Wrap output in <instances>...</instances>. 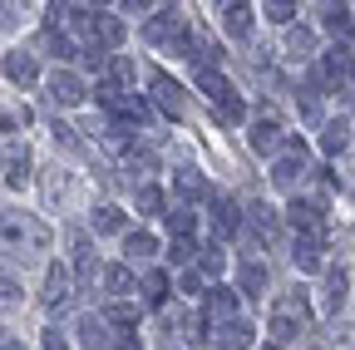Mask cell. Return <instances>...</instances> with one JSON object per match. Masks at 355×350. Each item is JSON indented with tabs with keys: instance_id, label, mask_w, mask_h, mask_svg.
I'll return each instance as SVG.
<instances>
[{
	"instance_id": "cell-3",
	"label": "cell",
	"mask_w": 355,
	"mask_h": 350,
	"mask_svg": "<svg viewBox=\"0 0 355 350\" xmlns=\"http://www.w3.org/2000/svg\"><path fill=\"white\" fill-rule=\"evenodd\" d=\"M301 178H306V143L291 139V143H286V158H277V168H272V183H277L282 193H296Z\"/></svg>"
},
{
	"instance_id": "cell-14",
	"label": "cell",
	"mask_w": 355,
	"mask_h": 350,
	"mask_svg": "<svg viewBox=\"0 0 355 350\" xmlns=\"http://www.w3.org/2000/svg\"><path fill=\"white\" fill-rule=\"evenodd\" d=\"M79 345L84 350H109V321L104 316H79Z\"/></svg>"
},
{
	"instance_id": "cell-47",
	"label": "cell",
	"mask_w": 355,
	"mask_h": 350,
	"mask_svg": "<svg viewBox=\"0 0 355 350\" xmlns=\"http://www.w3.org/2000/svg\"><path fill=\"white\" fill-rule=\"evenodd\" d=\"M25 119H30L25 109H20V114H0V134H10V123H25Z\"/></svg>"
},
{
	"instance_id": "cell-35",
	"label": "cell",
	"mask_w": 355,
	"mask_h": 350,
	"mask_svg": "<svg viewBox=\"0 0 355 350\" xmlns=\"http://www.w3.org/2000/svg\"><path fill=\"white\" fill-rule=\"evenodd\" d=\"M104 321H109V326H139V306H123V301H114L109 311H104Z\"/></svg>"
},
{
	"instance_id": "cell-51",
	"label": "cell",
	"mask_w": 355,
	"mask_h": 350,
	"mask_svg": "<svg viewBox=\"0 0 355 350\" xmlns=\"http://www.w3.org/2000/svg\"><path fill=\"white\" fill-rule=\"evenodd\" d=\"M261 350H282V345H277V340H272V345H261Z\"/></svg>"
},
{
	"instance_id": "cell-16",
	"label": "cell",
	"mask_w": 355,
	"mask_h": 350,
	"mask_svg": "<svg viewBox=\"0 0 355 350\" xmlns=\"http://www.w3.org/2000/svg\"><path fill=\"white\" fill-rule=\"evenodd\" d=\"M35 74H40L35 55H25V50H10V55H6V79H10V84H35Z\"/></svg>"
},
{
	"instance_id": "cell-40",
	"label": "cell",
	"mask_w": 355,
	"mask_h": 350,
	"mask_svg": "<svg viewBox=\"0 0 355 350\" xmlns=\"http://www.w3.org/2000/svg\"><path fill=\"white\" fill-rule=\"evenodd\" d=\"M10 306H20V281L0 272V311H10Z\"/></svg>"
},
{
	"instance_id": "cell-25",
	"label": "cell",
	"mask_w": 355,
	"mask_h": 350,
	"mask_svg": "<svg viewBox=\"0 0 355 350\" xmlns=\"http://www.w3.org/2000/svg\"><path fill=\"white\" fill-rule=\"evenodd\" d=\"M311 50H316V35H311L306 25H291L286 30V55L291 60H311Z\"/></svg>"
},
{
	"instance_id": "cell-19",
	"label": "cell",
	"mask_w": 355,
	"mask_h": 350,
	"mask_svg": "<svg viewBox=\"0 0 355 350\" xmlns=\"http://www.w3.org/2000/svg\"><path fill=\"white\" fill-rule=\"evenodd\" d=\"M247 222H252V232H257L261 242H277V212L266 207V202H252V207H247Z\"/></svg>"
},
{
	"instance_id": "cell-10",
	"label": "cell",
	"mask_w": 355,
	"mask_h": 350,
	"mask_svg": "<svg viewBox=\"0 0 355 350\" xmlns=\"http://www.w3.org/2000/svg\"><path fill=\"white\" fill-rule=\"evenodd\" d=\"M345 74H355V50H350V45H331V50L321 55V74H316V84H340Z\"/></svg>"
},
{
	"instance_id": "cell-37",
	"label": "cell",
	"mask_w": 355,
	"mask_h": 350,
	"mask_svg": "<svg viewBox=\"0 0 355 350\" xmlns=\"http://www.w3.org/2000/svg\"><path fill=\"white\" fill-rule=\"evenodd\" d=\"M139 212H144V217H163V193L144 183V188H139Z\"/></svg>"
},
{
	"instance_id": "cell-44",
	"label": "cell",
	"mask_w": 355,
	"mask_h": 350,
	"mask_svg": "<svg viewBox=\"0 0 355 350\" xmlns=\"http://www.w3.org/2000/svg\"><path fill=\"white\" fill-rule=\"evenodd\" d=\"M55 143H64V148H74V153L84 148V143L74 139V128H64V123H55Z\"/></svg>"
},
{
	"instance_id": "cell-24",
	"label": "cell",
	"mask_w": 355,
	"mask_h": 350,
	"mask_svg": "<svg viewBox=\"0 0 355 350\" xmlns=\"http://www.w3.org/2000/svg\"><path fill=\"white\" fill-rule=\"evenodd\" d=\"M94 45H99V50H119V45H123V20L99 15V25H94Z\"/></svg>"
},
{
	"instance_id": "cell-17",
	"label": "cell",
	"mask_w": 355,
	"mask_h": 350,
	"mask_svg": "<svg viewBox=\"0 0 355 350\" xmlns=\"http://www.w3.org/2000/svg\"><path fill=\"white\" fill-rule=\"evenodd\" d=\"M148 40H153V45H163V40H178V35H183V15H178V10H163V15H153L148 20V30H144Z\"/></svg>"
},
{
	"instance_id": "cell-46",
	"label": "cell",
	"mask_w": 355,
	"mask_h": 350,
	"mask_svg": "<svg viewBox=\"0 0 355 350\" xmlns=\"http://www.w3.org/2000/svg\"><path fill=\"white\" fill-rule=\"evenodd\" d=\"M44 350H69V340L60 331H44Z\"/></svg>"
},
{
	"instance_id": "cell-11",
	"label": "cell",
	"mask_w": 355,
	"mask_h": 350,
	"mask_svg": "<svg viewBox=\"0 0 355 350\" xmlns=\"http://www.w3.org/2000/svg\"><path fill=\"white\" fill-rule=\"evenodd\" d=\"M316 15H321V25H326V30L340 40V45L355 35V15H350V6H345V0H321V6H316Z\"/></svg>"
},
{
	"instance_id": "cell-36",
	"label": "cell",
	"mask_w": 355,
	"mask_h": 350,
	"mask_svg": "<svg viewBox=\"0 0 355 350\" xmlns=\"http://www.w3.org/2000/svg\"><path fill=\"white\" fill-rule=\"evenodd\" d=\"M44 50H50L55 60H74V45H69V35H60V30H44Z\"/></svg>"
},
{
	"instance_id": "cell-34",
	"label": "cell",
	"mask_w": 355,
	"mask_h": 350,
	"mask_svg": "<svg viewBox=\"0 0 355 350\" xmlns=\"http://www.w3.org/2000/svg\"><path fill=\"white\" fill-rule=\"evenodd\" d=\"M198 261H202V277H222V267H227V252L212 242V247H202V256H198Z\"/></svg>"
},
{
	"instance_id": "cell-33",
	"label": "cell",
	"mask_w": 355,
	"mask_h": 350,
	"mask_svg": "<svg viewBox=\"0 0 355 350\" xmlns=\"http://www.w3.org/2000/svg\"><path fill=\"white\" fill-rule=\"evenodd\" d=\"M193 256H198L193 237H173V247H168V261H173V267H193Z\"/></svg>"
},
{
	"instance_id": "cell-13",
	"label": "cell",
	"mask_w": 355,
	"mask_h": 350,
	"mask_svg": "<svg viewBox=\"0 0 355 350\" xmlns=\"http://www.w3.org/2000/svg\"><path fill=\"white\" fill-rule=\"evenodd\" d=\"M212 340H217V350H247L257 335H252L247 321H222V326L212 331Z\"/></svg>"
},
{
	"instance_id": "cell-38",
	"label": "cell",
	"mask_w": 355,
	"mask_h": 350,
	"mask_svg": "<svg viewBox=\"0 0 355 350\" xmlns=\"http://www.w3.org/2000/svg\"><path fill=\"white\" fill-rule=\"evenodd\" d=\"M94 227H99V232H123V212L104 202V207L94 212Z\"/></svg>"
},
{
	"instance_id": "cell-27",
	"label": "cell",
	"mask_w": 355,
	"mask_h": 350,
	"mask_svg": "<svg viewBox=\"0 0 355 350\" xmlns=\"http://www.w3.org/2000/svg\"><path fill=\"white\" fill-rule=\"evenodd\" d=\"M212 114H217V123H227V128H232V123L247 119V104H242V94H227V99H217V104H212Z\"/></svg>"
},
{
	"instance_id": "cell-21",
	"label": "cell",
	"mask_w": 355,
	"mask_h": 350,
	"mask_svg": "<svg viewBox=\"0 0 355 350\" xmlns=\"http://www.w3.org/2000/svg\"><path fill=\"white\" fill-rule=\"evenodd\" d=\"M237 286H242V296H261L266 291V267H261V261H242V267H237Z\"/></svg>"
},
{
	"instance_id": "cell-31",
	"label": "cell",
	"mask_w": 355,
	"mask_h": 350,
	"mask_svg": "<svg viewBox=\"0 0 355 350\" xmlns=\"http://www.w3.org/2000/svg\"><path fill=\"white\" fill-rule=\"evenodd\" d=\"M232 306H237L232 291H227V286H217V291L207 296V316H212V321H232Z\"/></svg>"
},
{
	"instance_id": "cell-12",
	"label": "cell",
	"mask_w": 355,
	"mask_h": 350,
	"mask_svg": "<svg viewBox=\"0 0 355 350\" xmlns=\"http://www.w3.org/2000/svg\"><path fill=\"white\" fill-rule=\"evenodd\" d=\"M69 296H74V277L64 272V267H50L44 272V306H69Z\"/></svg>"
},
{
	"instance_id": "cell-52",
	"label": "cell",
	"mask_w": 355,
	"mask_h": 350,
	"mask_svg": "<svg viewBox=\"0 0 355 350\" xmlns=\"http://www.w3.org/2000/svg\"><path fill=\"white\" fill-rule=\"evenodd\" d=\"M94 6H109V0H94Z\"/></svg>"
},
{
	"instance_id": "cell-42",
	"label": "cell",
	"mask_w": 355,
	"mask_h": 350,
	"mask_svg": "<svg viewBox=\"0 0 355 350\" xmlns=\"http://www.w3.org/2000/svg\"><path fill=\"white\" fill-rule=\"evenodd\" d=\"M266 15H272L277 25H286V20L296 15V0H266Z\"/></svg>"
},
{
	"instance_id": "cell-22",
	"label": "cell",
	"mask_w": 355,
	"mask_h": 350,
	"mask_svg": "<svg viewBox=\"0 0 355 350\" xmlns=\"http://www.w3.org/2000/svg\"><path fill=\"white\" fill-rule=\"evenodd\" d=\"M173 188L183 193V198H212V188H207V178L198 168H178V178H173Z\"/></svg>"
},
{
	"instance_id": "cell-2",
	"label": "cell",
	"mask_w": 355,
	"mask_h": 350,
	"mask_svg": "<svg viewBox=\"0 0 355 350\" xmlns=\"http://www.w3.org/2000/svg\"><path fill=\"white\" fill-rule=\"evenodd\" d=\"M306 326H311V306H306L301 291L286 296V301H277V311H272V335H277V345H282V340H296Z\"/></svg>"
},
{
	"instance_id": "cell-50",
	"label": "cell",
	"mask_w": 355,
	"mask_h": 350,
	"mask_svg": "<svg viewBox=\"0 0 355 350\" xmlns=\"http://www.w3.org/2000/svg\"><path fill=\"white\" fill-rule=\"evenodd\" d=\"M0 350H25V345H20V340H6V345H0Z\"/></svg>"
},
{
	"instance_id": "cell-39",
	"label": "cell",
	"mask_w": 355,
	"mask_h": 350,
	"mask_svg": "<svg viewBox=\"0 0 355 350\" xmlns=\"http://www.w3.org/2000/svg\"><path fill=\"white\" fill-rule=\"evenodd\" d=\"M163 217H168V232H173V237H188V232H193V212H188V207H173V212H163Z\"/></svg>"
},
{
	"instance_id": "cell-8",
	"label": "cell",
	"mask_w": 355,
	"mask_h": 350,
	"mask_svg": "<svg viewBox=\"0 0 355 350\" xmlns=\"http://www.w3.org/2000/svg\"><path fill=\"white\" fill-rule=\"evenodd\" d=\"M148 84H153V99H158V109H163L168 119H183V114H188V94H183V84H173L163 69H158Z\"/></svg>"
},
{
	"instance_id": "cell-18",
	"label": "cell",
	"mask_w": 355,
	"mask_h": 350,
	"mask_svg": "<svg viewBox=\"0 0 355 350\" xmlns=\"http://www.w3.org/2000/svg\"><path fill=\"white\" fill-rule=\"evenodd\" d=\"M321 252H326V247H321V237L296 232V252H291V256H296V267H301V272H321Z\"/></svg>"
},
{
	"instance_id": "cell-9",
	"label": "cell",
	"mask_w": 355,
	"mask_h": 350,
	"mask_svg": "<svg viewBox=\"0 0 355 350\" xmlns=\"http://www.w3.org/2000/svg\"><path fill=\"white\" fill-rule=\"evenodd\" d=\"M84 94H89V89H84V79H79L74 69H55V74H50V99H55L60 109L84 104Z\"/></svg>"
},
{
	"instance_id": "cell-43",
	"label": "cell",
	"mask_w": 355,
	"mask_h": 350,
	"mask_svg": "<svg viewBox=\"0 0 355 350\" xmlns=\"http://www.w3.org/2000/svg\"><path fill=\"white\" fill-rule=\"evenodd\" d=\"M60 193H64V173H60V168H50V173H44V198L55 202Z\"/></svg>"
},
{
	"instance_id": "cell-30",
	"label": "cell",
	"mask_w": 355,
	"mask_h": 350,
	"mask_svg": "<svg viewBox=\"0 0 355 350\" xmlns=\"http://www.w3.org/2000/svg\"><path fill=\"white\" fill-rule=\"evenodd\" d=\"M123 252H128L133 261H148V256L158 252V237H153V232H128V242H123Z\"/></svg>"
},
{
	"instance_id": "cell-7",
	"label": "cell",
	"mask_w": 355,
	"mask_h": 350,
	"mask_svg": "<svg viewBox=\"0 0 355 350\" xmlns=\"http://www.w3.org/2000/svg\"><path fill=\"white\" fill-rule=\"evenodd\" d=\"M69 252H74V272H79V286H99V261H94V242L84 232H69Z\"/></svg>"
},
{
	"instance_id": "cell-28",
	"label": "cell",
	"mask_w": 355,
	"mask_h": 350,
	"mask_svg": "<svg viewBox=\"0 0 355 350\" xmlns=\"http://www.w3.org/2000/svg\"><path fill=\"white\" fill-rule=\"evenodd\" d=\"M222 25H227V35H232V40H247V35H252V10H247V6L222 10Z\"/></svg>"
},
{
	"instance_id": "cell-23",
	"label": "cell",
	"mask_w": 355,
	"mask_h": 350,
	"mask_svg": "<svg viewBox=\"0 0 355 350\" xmlns=\"http://www.w3.org/2000/svg\"><path fill=\"white\" fill-rule=\"evenodd\" d=\"M345 291H350V277L336 267V272H326V291H321V301H326V311H340L345 306Z\"/></svg>"
},
{
	"instance_id": "cell-20",
	"label": "cell",
	"mask_w": 355,
	"mask_h": 350,
	"mask_svg": "<svg viewBox=\"0 0 355 350\" xmlns=\"http://www.w3.org/2000/svg\"><path fill=\"white\" fill-rule=\"evenodd\" d=\"M237 227H242L237 202H232V198H222V202H217V212H212V232H217V237H232Z\"/></svg>"
},
{
	"instance_id": "cell-45",
	"label": "cell",
	"mask_w": 355,
	"mask_h": 350,
	"mask_svg": "<svg viewBox=\"0 0 355 350\" xmlns=\"http://www.w3.org/2000/svg\"><path fill=\"white\" fill-rule=\"evenodd\" d=\"M119 6H123L128 15H139V10H153V6H158V0H119Z\"/></svg>"
},
{
	"instance_id": "cell-6",
	"label": "cell",
	"mask_w": 355,
	"mask_h": 350,
	"mask_svg": "<svg viewBox=\"0 0 355 350\" xmlns=\"http://www.w3.org/2000/svg\"><path fill=\"white\" fill-rule=\"evenodd\" d=\"M252 148H257V153H266V158L282 148V119H277V109H272V104H266V109L257 114V123H252Z\"/></svg>"
},
{
	"instance_id": "cell-49",
	"label": "cell",
	"mask_w": 355,
	"mask_h": 350,
	"mask_svg": "<svg viewBox=\"0 0 355 350\" xmlns=\"http://www.w3.org/2000/svg\"><path fill=\"white\" fill-rule=\"evenodd\" d=\"M232 6H247V0H217V10H232Z\"/></svg>"
},
{
	"instance_id": "cell-29",
	"label": "cell",
	"mask_w": 355,
	"mask_h": 350,
	"mask_svg": "<svg viewBox=\"0 0 355 350\" xmlns=\"http://www.w3.org/2000/svg\"><path fill=\"white\" fill-rule=\"evenodd\" d=\"M139 291H144V306H163V301H168V277H163V272H148V277L139 281Z\"/></svg>"
},
{
	"instance_id": "cell-41",
	"label": "cell",
	"mask_w": 355,
	"mask_h": 350,
	"mask_svg": "<svg viewBox=\"0 0 355 350\" xmlns=\"http://www.w3.org/2000/svg\"><path fill=\"white\" fill-rule=\"evenodd\" d=\"M301 114H306L311 123L321 119V94H316V84H311V89H301Z\"/></svg>"
},
{
	"instance_id": "cell-5",
	"label": "cell",
	"mask_w": 355,
	"mask_h": 350,
	"mask_svg": "<svg viewBox=\"0 0 355 350\" xmlns=\"http://www.w3.org/2000/svg\"><path fill=\"white\" fill-rule=\"evenodd\" d=\"M286 217H291V227L306 232V237H321V232H326V207H321V202H311V198H291Z\"/></svg>"
},
{
	"instance_id": "cell-1",
	"label": "cell",
	"mask_w": 355,
	"mask_h": 350,
	"mask_svg": "<svg viewBox=\"0 0 355 350\" xmlns=\"http://www.w3.org/2000/svg\"><path fill=\"white\" fill-rule=\"evenodd\" d=\"M50 247V227L30 212H15V207H0V252L6 256H35Z\"/></svg>"
},
{
	"instance_id": "cell-32",
	"label": "cell",
	"mask_w": 355,
	"mask_h": 350,
	"mask_svg": "<svg viewBox=\"0 0 355 350\" xmlns=\"http://www.w3.org/2000/svg\"><path fill=\"white\" fill-rule=\"evenodd\" d=\"M345 139H350V123H345V119H336V123H326L321 148H326V153H340V148H345Z\"/></svg>"
},
{
	"instance_id": "cell-4",
	"label": "cell",
	"mask_w": 355,
	"mask_h": 350,
	"mask_svg": "<svg viewBox=\"0 0 355 350\" xmlns=\"http://www.w3.org/2000/svg\"><path fill=\"white\" fill-rule=\"evenodd\" d=\"M30 143H0V173H6V183L10 188H20V183H30Z\"/></svg>"
},
{
	"instance_id": "cell-15",
	"label": "cell",
	"mask_w": 355,
	"mask_h": 350,
	"mask_svg": "<svg viewBox=\"0 0 355 350\" xmlns=\"http://www.w3.org/2000/svg\"><path fill=\"white\" fill-rule=\"evenodd\" d=\"M198 89H202L212 104H217V99H227V94H237V89H232V79H227V74H217L212 64H198Z\"/></svg>"
},
{
	"instance_id": "cell-26",
	"label": "cell",
	"mask_w": 355,
	"mask_h": 350,
	"mask_svg": "<svg viewBox=\"0 0 355 350\" xmlns=\"http://www.w3.org/2000/svg\"><path fill=\"white\" fill-rule=\"evenodd\" d=\"M99 281H104V291H109V296H128V291H133V272H128V267H119V261L99 272Z\"/></svg>"
},
{
	"instance_id": "cell-48",
	"label": "cell",
	"mask_w": 355,
	"mask_h": 350,
	"mask_svg": "<svg viewBox=\"0 0 355 350\" xmlns=\"http://www.w3.org/2000/svg\"><path fill=\"white\" fill-rule=\"evenodd\" d=\"M119 350H139V335H119Z\"/></svg>"
}]
</instances>
